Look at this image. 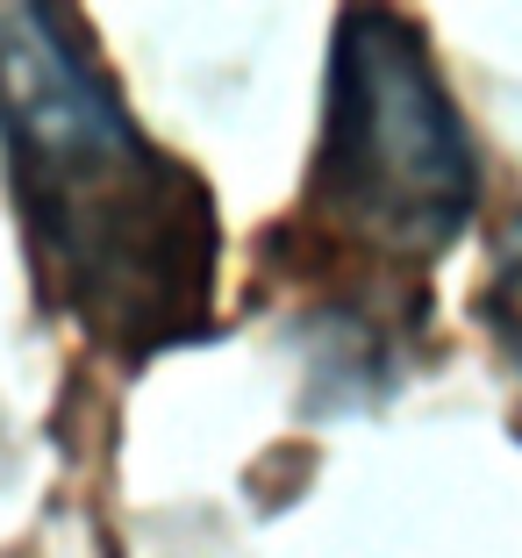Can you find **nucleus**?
I'll use <instances>...</instances> for the list:
<instances>
[{
	"label": "nucleus",
	"instance_id": "obj_1",
	"mask_svg": "<svg viewBox=\"0 0 522 558\" xmlns=\"http://www.w3.org/2000/svg\"><path fill=\"white\" fill-rule=\"evenodd\" d=\"M0 165L36 301L100 359L150 365L215 329V186L136 130L72 8L0 0Z\"/></svg>",
	"mask_w": 522,
	"mask_h": 558
},
{
	"label": "nucleus",
	"instance_id": "obj_2",
	"mask_svg": "<svg viewBox=\"0 0 522 558\" xmlns=\"http://www.w3.org/2000/svg\"><path fill=\"white\" fill-rule=\"evenodd\" d=\"M479 208V165L458 100L444 94L415 15L343 8L329 44V100L315 136L294 222L265 230L287 244L294 272L359 265L365 337L415 329L423 308L401 301V279L423 294L429 265L465 236Z\"/></svg>",
	"mask_w": 522,
	"mask_h": 558
},
{
	"label": "nucleus",
	"instance_id": "obj_3",
	"mask_svg": "<svg viewBox=\"0 0 522 558\" xmlns=\"http://www.w3.org/2000/svg\"><path fill=\"white\" fill-rule=\"evenodd\" d=\"M479 323H487V337L501 344L508 373L522 379V215L501 230V244H494V272H487V287H479Z\"/></svg>",
	"mask_w": 522,
	"mask_h": 558
}]
</instances>
